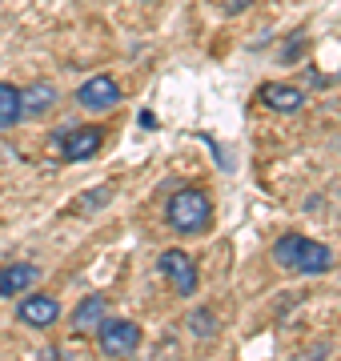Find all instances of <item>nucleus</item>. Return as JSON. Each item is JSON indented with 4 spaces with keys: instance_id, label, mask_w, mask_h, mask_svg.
I'll list each match as a JSON object with an SVG mask.
<instances>
[{
    "instance_id": "nucleus-1",
    "label": "nucleus",
    "mask_w": 341,
    "mask_h": 361,
    "mask_svg": "<svg viewBox=\"0 0 341 361\" xmlns=\"http://www.w3.org/2000/svg\"><path fill=\"white\" fill-rule=\"evenodd\" d=\"M273 261L281 265V269L317 277V273H326L329 265H333V249L321 245V241H309V237H302V233H285V237H277Z\"/></svg>"
},
{
    "instance_id": "nucleus-2",
    "label": "nucleus",
    "mask_w": 341,
    "mask_h": 361,
    "mask_svg": "<svg viewBox=\"0 0 341 361\" xmlns=\"http://www.w3.org/2000/svg\"><path fill=\"white\" fill-rule=\"evenodd\" d=\"M165 217H169V225L177 233H205L209 221H213V205L201 189H177V193L169 197Z\"/></svg>"
},
{
    "instance_id": "nucleus-3",
    "label": "nucleus",
    "mask_w": 341,
    "mask_h": 361,
    "mask_svg": "<svg viewBox=\"0 0 341 361\" xmlns=\"http://www.w3.org/2000/svg\"><path fill=\"white\" fill-rule=\"evenodd\" d=\"M97 341H101L105 357H132L141 345V325L125 322V317H105L97 325Z\"/></svg>"
},
{
    "instance_id": "nucleus-4",
    "label": "nucleus",
    "mask_w": 341,
    "mask_h": 361,
    "mask_svg": "<svg viewBox=\"0 0 341 361\" xmlns=\"http://www.w3.org/2000/svg\"><path fill=\"white\" fill-rule=\"evenodd\" d=\"M161 273H165V281L173 285V293H197V265H193V257L189 253H181V249H165L161 253Z\"/></svg>"
},
{
    "instance_id": "nucleus-5",
    "label": "nucleus",
    "mask_w": 341,
    "mask_h": 361,
    "mask_svg": "<svg viewBox=\"0 0 341 361\" xmlns=\"http://www.w3.org/2000/svg\"><path fill=\"white\" fill-rule=\"evenodd\" d=\"M77 104L80 109H89V113H108V109H117L120 104V89L113 77H92L85 80L77 89Z\"/></svg>"
},
{
    "instance_id": "nucleus-6",
    "label": "nucleus",
    "mask_w": 341,
    "mask_h": 361,
    "mask_svg": "<svg viewBox=\"0 0 341 361\" xmlns=\"http://www.w3.org/2000/svg\"><path fill=\"white\" fill-rule=\"evenodd\" d=\"M56 317H61V301L49 293H28L16 305V322H25L28 329H49V325H56Z\"/></svg>"
},
{
    "instance_id": "nucleus-7",
    "label": "nucleus",
    "mask_w": 341,
    "mask_h": 361,
    "mask_svg": "<svg viewBox=\"0 0 341 361\" xmlns=\"http://www.w3.org/2000/svg\"><path fill=\"white\" fill-rule=\"evenodd\" d=\"M56 145H61L65 161H89V157L105 145V129H101V125H80V129L65 133V141L56 137Z\"/></svg>"
},
{
    "instance_id": "nucleus-8",
    "label": "nucleus",
    "mask_w": 341,
    "mask_h": 361,
    "mask_svg": "<svg viewBox=\"0 0 341 361\" xmlns=\"http://www.w3.org/2000/svg\"><path fill=\"white\" fill-rule=\"evenodd\" d=\"M56 101H61L56 85H49V80H37V85L20 89V116H28V121H37V116H49V113L56 109Z\"/></svg>"
},
{
    "instance_id": "nucleus-9",
    "label": "nucleus",
    "mask_w": 341,
    "mask_h": 361,
    "mask_svg": "<svg viewBox=\"0 0 341 361\" xmlns=\"http://www.w3.org/2000/svg\"><path fill=\"white\" fill-rule=\"evenodd\" d=\"M37 281H40L37 265H28V261H13V265H4V269H0V297H20V293H28Z\"/></svg>"
},
{
    "instance_id": "nucleus-10",
    "label": "nucleus",
    "mask_w": 341,
    "mask_h": 361,
    "mask_svg": "<svg viewBox=\"0 0 341 361\" xmlns=\"http://www.w3.org/2000/svg\"><path fill=\"white\" fill-rule=\"evenodd\" d=\"M105 310H108V301L101 293H89L85 301H80L77 310H73V317H68V329L77 337H85V334H92L97 325L105 322Z\"/></svg>"
},
{
    "instance_id": "nucleus-11",
    "label": "nucleus",
    "mask_w": 341,
    "mask_h": 361,
    "mask_svg": "<svg viewBox=\"0 0 341 361\" xmlns=\"http://www.w3.org/2000/svg\"><path fill=\"white\" fill-rule=\"evenodd\" d=\"M257 101L265 109H273V113H297L302 109V89H293V85H277V80H265L261 89H257Z\"/></svg>"
},
{
    "instance_id": "nucleus-12",
    "label": "nucleus",
    "mask_w": 341,
    "mask_h": 361,
    "mask_svg": "<svg viewBox=\"0 0 341 361\" xmlns=\"http://www.w3.org/2000/svg\"><path fill=\"white\" fill-rule=\"evenodd\" d=\"M16 121H20V89L0 80V129H8Z\"/></svg>"
},
{
    "instance_id": "nucleus-13",
    "label": "nucleus",
    "mask_w": 341,
    "mask_h": 361,
    "mask_svg": "<svg viewBox=\"0 0 341 361\" xmlns=\"http://www.w3.org/2000/svg\"><path fill=\"white\" fill-rule=\"evenodd\" d=\"M108 201V189H92V193H85V201L77 205V213H92V209H101Z\"/></svg>"
},
{
    "instance_id": "nucleus-14",
    "label": "nucleus",
    "mask_w": 341,
    "mask_h": 361,
    "mask_svg": "<svg viewBox=\"0 0 341 361\" xmlns=\"http://www.w3.org/2000/svg\"><path fill=\"white\" fill-rule=\"evenodd\" d=\"M189 325H193V334H197V337H209L213 334V313L209 310H197Z\"/></svg>"
}]
</instances>
